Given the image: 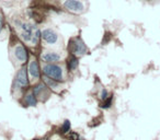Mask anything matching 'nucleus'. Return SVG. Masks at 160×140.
I'll use <instances>...</instances> for the list:
<instances>
[{
	"label": "nucleus",
	"instance_id": "nucleus-1",
	"mask_svg": "<svg viewBox=\"0 0 160 140\" xmlns=\"http://www.w3.org/2000/svg\"><path fill=\"white\" fill-rule=\"evenodd\" d=\"M68 49L70 51V54L76 57L82 56L85 54H87L88 48L85 45V43L82 42V40L80 37H75L72 40H70L68 45Z\"/></svg>",
	"mask_w": 160,
	"mask_h": 140
},
{
	"label": "nucleus",
	"instance_id": "nucleus-2",
	"mask_svg": "<svg viewBox=\"0 0 160 140\" xmlns=\"http://www.w3.org/2000/svg\"><path fill=\"white\" fill-rule=\"evenodd\" d=\"M45 76L48 77L51 79H54L56 81H62V69L60 66L55 64H47L46 66H44L43 68Z\"/></svg>",
	"mask_w": 160,
	"mask_h": 140
},
{
	"label": "nucleus",
	"instance_id": "nucleus-3",
	"mask_svg": "<svg viewBox=\"0 0 160 140\" xmlns=\"http://www.w3.org/2000/svg\"><path fill=\"white\" fill-rule=\"evenodd\" d=\"M64 8L72 13H81L85 10V5L81 0H66Z\"/></svg>",
	"mask_w": 160,
	"mask_h": 140
},
{
	"label": "nucleus",
	"instance_id": "nucleus-4",
	"mask_svg": "<svg viewBox=\"0 0 160 140\" xmlns=\"http://www.w3.org/2000/svg\"><path fill=\"white\" fill-rule=\"evenodd\" d=\"M42 37L48 45H54L58 41V34L52 29H45L42 32Z\"/></svg>",
	"mask_w": 160,
	"mask_h": 140
},
{
	"label": "nucleus",
	"instance_id": "nucleus-5",
	"mask_svg": "<svg viewBox=\"0 0 160 140\" xmlns=\"http://www.w3.org/2000/svg\"><path fill=\"white\" fill-rule=\"evenodd\" d=\"M21 27H22V38L25 42H31L33 37V29H35V27L29 23H23L21 24Z\"/></svg>",
	"mask_w": 160,
	"mask_h": 140
},
{
	"label": "nucleus",
	"instance_id": "nucleus-6",
	"mask_svg": "<svg viewBox=\"0 0 160 140\" xmlns=\"http://www.w3.org/2000/svg\"><path fill=\"white\" fill-rule=\"evenodd\" d=\"M17 83L21 87H27L29 84V80H28V75H27V69L21 68L17 74Z\"/></svg>",
	"mask_w": 160,
	"mask_h": 140
},
{
	"label": "nucleus",
	"instance_id": "nucleus-7",
	"mask_svg": "<svg viewBox=\"0 0 160 140\" xmlns=\"http://www.w3.org/2000/svg\"><path fill=\"white\" fill-rule=\"evenodd\" d=\"M14 56H16V58L20 62H25L28 59L27 49L23 46H21V45H18V46L14 48Z\"/></svg>",
	"mask_w": 160,
	"mask_h": 140
},
{
	"label": "nucleus",
	"instance_id": "nucleus-8",
	"mask_svg": "<svg viewBox=\"0 0 160 140\" xmlns=\"http://www.w3.org/2000/svg\"><path fill=\"white\" fill-rule=\"evenodd\" d=\"M62 58V56L59 54L55 53V51H48V53H45L44 55H42V59L44 60L47 64H53Z\"/></svg>",
	"mask_w": 160,
	"mask_h": 140
},
{
	"label": "nucleus",
	"instance_id": "nucleus-9",
	"mask_svg": "<svg viewBox=\"0 0 160 140\" xmlns=\"http://www.w3.org/2000/svg\"><path fill=\"white\" fill-rule=\"evenodd\" d=\"M29 72L31 75L32 78H40V67H38V62L35 59L32 60L29 65Z\"/></svg>",
	"mask_w": 160,
	"mask_h": 140
},
{
	"label": "nucleus",
	"instance_id": "nucleus-10",
	"mask_svg": "<svg viewBox=\"0 0 160 140\" xmlns=\"http://www.w3.org/2000/svg\"><path fill=\"white\" fill-rule=\"evenodd\" d=\"M44 93H48V92H47L46 87H45L43 83L38 84L33 89V94L36 96V98H41V100H42V101H43V94H44Z\"/></svg>",
	"mask_w": 160,
	"mask_h": 140
},
{
	"label": "nucleus",
	"instance_id": "nucleus-11",
	"mask_svg": "<svg viewBox=\"0 0 160 140\" xmlns=\"http://www.w3.org/2000/svg\"><path fill=\"white\" fill-rule=\"evenodd\" d=\"M78 65H79V61H78V58L76 56L71 55L70 57L68 58V61H67V68H68L69 71H75L77 69Z\"/></svg>",
	"mask_w": 160,
	"mask_h": 140
},
{
	"label": "nucleus",
	"instance_id": "nucleus-12",
	"mask_svg": "<svg viewBox=\"0 0 160 140\" xmlns=\"http://www.w3.org/2000/svg\"><path fill=\"white\" fill-rule=\"evenodd\" d=\"M24 102H25V104L29 105V106H35L36 103H38V100H36V96L32 93V94H28V95L25 96Z\"/></svg>",
	"mask_w": 160,
	"mask_h": 140
},
{
	"label": "nucleus",
	"instance_id": "nucleus-13",
	"mask_svg": "<svg viewBox=\"0 0 160 140\" xmlns=\"http://www.w3.org/2000/svg\"><path fill=\"white\" fill-rule=\"evenodd\" d=\"M44 81H45V83H46L47 85H48L51 89H54V90H56L58 87H59V83H58V81H56V80H54V79H51V78H48V77H45V79H44Z\"/></svg>",
	"mask_w": 160,
	"mask_h": 140
},
{
	"label": "nucleus",
	"instance_id": "nucleus-14",
	"mask_svg": "<svg viewBox=\"0 0 160 140\" xmlns=\"http://www.w3.org/2000/svg\"><path fill=\"white\" fill-rule=\"evenodd\" d=\"M112 100H113L112 96H110V98L103 100V102L101 103V107H102V109H110L111 105H112Z\"/></svg>",
	"mask_w": 160,
	"mask_h": 140
},
{
	"label": "nucleus",
	"instance_id": "nucleus-15",
	"mask_svg": "<svg viewBox=\"0 0 160 140\" xmlns=\"http://www.w3.org/2000/svg\"><path fill=\"white\" fill-rule=\"evenodd\" d=\"M60 130H62V133H67L69 130H70V122H69L68 119H66L64 122V124L62 125V128H60Z\"/></svg>",
	"mask_w": 160,
	"mask_h": 140
},
{
	"label": "nucleus",
	"instance_id": "nucleus-16",
	"mask_svg": "<svg viewBox=\"0 0 160 140\" xmlns=\"http://www.w3.org/2000/svg\"><path fill=\"white\" fill-rule=\"evenodd\" d=\"M41 36H42V32H41L40 30H36L35 34H33V37H32V41H31V42L33 43L34 45L38 44V40L41 38Z\"/></svg>",
	"mask_w": 160,
	"mask_h": 140
},
{
	"label": "nucleus",
	"instance_id": "nucleus-17",
	"mask_svg": "<svg viewBox=\"0 0 160 140\" xmlns=\"http://www.w3.org/2000/svg\"><path fill=\"white\" fill-rule=\"evenodd\" d=\"M68 138L69 140H83V138L77 133H69Z\"/></svg>",
	"mask_w": 160,
	"mask_h": 140
},
{
	"label": "nucleus",
	"instance_id": "nucleus-18",
	"mask_svg": "<svg viewBox=\"0 0 160 140\" xmlns=\"http://www.w3.org/2000/svg\"><path fill=\"white\" fill-rule=\"evenodd\" d=\"M100 98L101 100H105V99L109 98V95H108V90L107 89H102L101 90V93H100Z\"/></svg>",
	"mask_w": 160,
	"mask_h": 140
},
{
	"label": "nucleus",
	"instance_id": "nucleus-19",
	"mask_svg": "<svg viewBox=\"0 0 160 140\" xmlns=\"http://www.w3.org/2000/svg\"><path fill=\"white\" fill-rule=\"evenodd\" d=\"M110 38H111V36H110V34H109V33H107V34H105V37L103 38L102 44H103V45L108 44V43H109V41H110Z\"/></svg>",
	"mask_w": 160,
	"mask_h": 140
},
{
	"label": "nucleus",
	"instance_id": "nucleus-20",
	"mask_svg": "<svg viewBox=\"0 0 160 140\" xmlns=\"http://www.w3.org/2000/svg\"><path fill=\"white\" fill-rule=\"evenodd\" d=\"M2 30H3V19L2 17L0 16V33L2 32Z\"/></svg>",
	"mask_w": 160,
	"mask_h": 140
}]
</instances>
